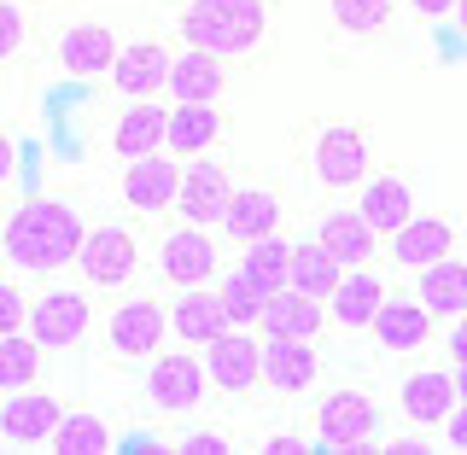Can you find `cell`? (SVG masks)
<instances>
[{
	"mask_svg": "<svg viewBox=\"0 0 467 455\" xmlns=\"http://www.w3.org/2000/svg\"><path fill=\"white\" fill-rule=\"evenodd\" d=\"M82 233H88L82 216L70 211L65 199H29V204L12 211L0 245H6L12 269H24V274H58V269H70V263H77Z\"/></svg>",
	"mask_w": 467,
	"mask_h": 455,
	"instance_id": "obj_1",
	"label": "cell"
},
{
	"mask_svg": "<svg viewBox=\"0 0 467 455\" xmlns=\"http://www.w3.org/2000/svg\"><path fill=\"white\" fill-rule=\"evenodd\" d=\"M187 47H204V53H223V58H240L252 53L269 29V12L263 0H187L182 18H175Z\"/></svg>",
	"mask_w": 467,
	"mask_h": 455,
	"instance_id": "obj_2",
	"label": "cell"
},
{
	"mask_svg": "<svg viewBox=\"0 0 467 455\" xmlns=\"http://www.w3.org/2000/svg\"><path fill=\"white\" fill-rule=\"evenodd\" d=\"M310 427H316V438H310L316 450H379L386 415H379V403L368 398V391L339 386V391H327V398H316Z\"/></svg>",
	"mask_w": 467,
	"mask_h": 455,
	"instance_id": "obj_3",
	"label": "cell"
},
{
	"mask_svg": "<svg viewBox=\"0 0 467 455\" xmlns=\"http://www.w3.org/2000/svg\"><path fill=\"white\" fill-rule=\"evenodd\" d=\"M106 327V350L117 362H152L158 350L170 345V304L158 292H140V298H123L117 310L99 321Z\"/></svg>",
	"mask_w": 467,
	"mask_h": 455,
	"instance_id": "obj_4",
	"label": "cell"
},
{
	"mask_svg": "<svg viewBox=\"0 0 467 455\" xmlns=\"http://www.w3.org/2000/svg\"><path fill=\"white\" fill-rule=\"evenodd\" d=\"M211 398V374H204V357L193 345H175V350H158L146 362V403L158 415H193V408Z\"/></svg>",
	"mask_w": 467,
	"mask_h": 455,
	"instance_id": "obj_5",
	"label": "cell"
},
{
	"mask_svg": "<svg viewBox=\"0 0 467 455\" xmlns=\"http://www.w3.org/2000/svg\"><path fill=\"white\" fill-rule=\"evenodd\" d=\"M70 269H77L82 286H94V292H123L140 274V240H135V228H123V222L88 228L82 233V252H77Z\"/></svg>",
	"mask_w": 467,
	"mask_h": 455,
	"instance_id": "obj_6",
	"label": "cell"
},
{
	"mask_svg": "<svg viewBox=\"0 0 467 455\" xmlns=\"http://www.w3.org/2000/svg\"><path fill=\"white\" fill-rule=\"evenodd\" d=\"M462 240H467V228L456 222V216H444V211H415L398 233H386V263L391 269H403V274H420L427 263L438 257H456L462 252Z\"/></svg>",
	"mask_w": 467,
	"mask_h": 455,
	"instance_id": "obj_7",
	"label": "cell"
},
{
	"mask_svg": "<svg viewBox=\"0 0 467 455\" xmlns=\"http://www.w3.org/2000/svg\"><path fill=\"white\" fill-rule=\"evenodd\" d=\"M368 135L357 123H321L310 135V175L316 187L327 193H345V187H362L368 181Z\"/></svg>",
	"mask_w": 467,
	"mask_h": 455,
	"instance_id": "obj_8",
	"label": "cell"
},
{
	"mask_svg": "<svg viewBox=\"0 0 467 455\" xmlns=\"http://www.w3.org/2000/svg\"><path fill=\"white\" fill-rule=\"evenodd\" d=\"M29 339H36L41 350H77L88 333H94V298L77 286H53L41 292L36 304H29Z\"/></svg>",
	"mask_w": 467,
	"mask_h": 455,
	"instance_id": "obj_9",
	"label": "cell"
},
{
	"mask_svg": "<svg viewBox=\"0 0 467 455\" xmlns=\"http://www.w3.org/2000/svg\"><path fill=\"white\" fill-rule=\"evenodd\" d=\"M158 274L164 286H211L223 274V245L211 240V228L199 222H175L164 240H158Z\"/></svg>",
	"mask_w": 467,
	"mask_h": 455,
	"instance_id": "obj_10",
	"label": "cell"
},
{
	"mask_svg": "<svg viewBox=\"0 0 467 455\" xmlns=\"http://www.w3.org/2000/svg\"><path fill=\"white\" fill-rule=\"evenodd\" d=\"M199 357H204V374H211V391H223V398H252L263 386V333L228 327Z\"/></svg>",
	"mask_w": 467,
	"mask_h": 455,
	"instance_id": "obj_11",
	"label": "cell"
},
{
	"mask_svg": "<svg viewBox=\"0 0 467 455\" xmlns=\"http://www.w3.org/2000/svg\"><path fill=\"white\" fill-rule=\"evenodd\" d=\"M368 333H374V345L386 350V357H427L438 345V315L415 298V292H403V298L386 292V304L374 310Z\"/></svg>",
	"mask_w": 467,
	"mask_h": 455,
	"instance_id": "obj_12",
	"label": "cell"
},
{
	"mask_svg": "<svg viewBox=\"0 0 467 455\" xmlns=\"http://www.w3.org/2000/svg\"><path fill=\"white\" fill-rule=\"evenodd\" d=\"M456 403H462V391H456V368L450 362H420V368H409L398 379V415L420 432H438Z\"/></svg>",
	"mask_w": 467,
	"mask_h": 455,
	"instance_id": "obj_13",
	"label": "cell"
},
{
	"mask_svg": "<svg viewBox=\"0 0 467 455\" xmlns=\"http://www.w3.org/2000/svg\"><path fill=\"white\" fill-rule=\"evenodd\" d=\"M228 199H234L228 164H216L211 152L187 158L182 164V193H175V216H182V222H199V228H223Z\"/></svg>",
	"mask_w": 467,
	"mask_h": 455,
	"instance_id": "obj_14",
	"label": "cell"
},
{
	"mask_svg": "<svg viewBox=\"0 0 467 455\" xmlns=\"http://www.w3.org/2000/svg\"><path fill=\"white\" fill-rule=\"evenodd\" d=\"M117 193L135 216H164L175 211V193H182V158L175 152H146L135 164H123V181Z\"/></svg>",
	"mask_w": 467,
	"mask_h": 455,
	"instance_id": "obj_15",
	"label": "cell"
},
{
	"mask_svg": "<svg viewBox=\"0 0 467 455\" xmlns=\"http://www.w3.org/2000/svg\"><path fill=\"white\" fill-rule=\"evenodd\" d=\"M223 135H228V117L216 111V99H175L170 123H164V152H175L187 164V158L216 152Z\"/></svg>",
	"mask_w": 467,
	"mask_h": 455,
	"instance_id": "obj_16",
	"label": "cell"
},
{
	"mask_svg": "<svg viewBox=\"0 0 467 455\" xmlns=\"http://www.w3.org/2000/svg\"><path fill=\"white\" fill-rule=\"evenodd\" d=\"M316 379H321L316 339H263V386L275 398H304Z\"/></svg>",
	"mask_w": 467,
	"mask_h": 455,
	"instance_id": "obj_17",
	"label": "cell"
},
{
	"mask_svg": "<svg viewBox=\"0 0 467 455\" xmlns=\"http://www.w3.org/2000/svg\"><path fill=\"white\" fill-rule=\"evenodd\" d=\"M286 222V211H281V193L275 187H263V181H234V199H228V211H223V240L234 245H252L263 240V233H281Z\"/></svg>",
	"mask_w": 467,
	"mask_h": 455,
	"instance_id": "obj_18",
	"label": "cell"
},
{
	"mask_svg": "<svg viewBox=\"0 0 467 455\" xmlns=\"http://www.w3.org/2000/svg\"><path fill=\"white\" fill-rule=\"evenodd\" d=\"M164 77H170V47L164 41H135L111 58L106 82L117 99H158L164 94Z\"/></svg>",
	"mask_w": 467,
	"mask_h": 455,
	"instance_id": "obj_19",
	"label": "cell"
},
{
	"mask_svg": "<svg viewBox=\"0 0 467 455\" xmlns=\"http://www.w3.org/2000/svg\"><path fill=\"white\" fill-rule=\"evenodd\" d=\"M321 327H327V304L298 292V286H275L263 315H257L263 339H321Z\"/></svg>",
	"mask_w": 467,
	"mask_h": 455,
	"instance_id": "obj_20",
	"label": "cell"
},
{
	"mask_svg": "<svg viewBox=\"0 0 467 455\" xmlns=\"http://www.w3.org/2000/svg\"><path fill=\"white\" fill-rule=\"evenodd\" d=\"M228 327H234V321L223 310V298H216V286H182L170 298V339L175 345L204 350L216 333H228Z\"/></svg>",
	"mask_w": 467,
	"mask_h": 455,
	"instance_id": "obj_21",
	"label": "cell"
},
{
	"mask_svg": "<svg viewBox=\"0 0 467 455\" xmlns=\"http://www.w3.org/2000/svg\"><path fill=\"white\" fill-rule=\"evenodd\" d=\"M117 53H123V41H117L106 24H70L65 36H58V70H65L70 82H99Z\"/></svg>",
	"mask_w": 467,
	"mask_h": 455,
	"instance_id": "obj_22",
	"label": "cell"
},
{
	"mask_svg": "<svg viewBox=\"0 0 467 455\" xmlns=\"http://www.w3.org/2000/svg\"><path fill=\"white\" fill-rule=\"evenodd\" d=\"M58 420H65V403L47 398V391H36V386L12 391V398L0 403V432H6V444H53Z\"/></svg>",
	"mask_w": 467,
	"mask_h": 455,
	"instance_id": "obj_23",
	"label": "cell"
},
{
	"mask_svg": "<svg viewBox=\"0 0 467 455\" xmlns=\"http://www.w3.org/2000/svg\"><path fill=\"white\" fill-rule=\"evenodd\" d=\"M379 304H386V274H379L374 263H362V269H345V281L333 286L327 321L345 327V333H368V321H374Z\"/></svg>",
	"mask_w": 467,
	"mask_h": 455,
	"instance_id": "obj_24",
	"label": "cell"
},
{
	"mask_svg": "<svg viewBox=\"0 0 467 455\" xmlns=\"http://www.w3.org/2000/svg\"><path fill=\"white\" fill-rule=\"evenodd\" d=\"M164 123H170V106H158V99H129L111 123V140H106L111 158L135 164L146 152H164Z\"/></svg>",
	"mask_w": 467,
	"mask_h": 455,
	"instance_id": "obj_25",
	"label": "cell"
},
{
	"mask_svg": "<svg viewBox=\"0 0 467 455\" xmlns=\"http://www.w3.org/2000/svg\"><path fill=\"white\" fill-rule=\"evenodd\" d=\"M316 240L327 245V252L339 257L345 269H362V263H374V257H379V245H386V240L374 233V222L357 211V204H339V211L321 216V222H316Z\"/></svg>",
	"mask_w": 467,
	"mask_h": 455,
	"instance_id": "obj_26",
	"label": "cell"
},
{
	"mask_svg": "<svg viewBox=\"0 0 467 455\" xmlns=\"http://www.w3.org/2000/svg\"><path fill=\"white\" fill-rule=\"evenodd\" d=\"M223 88H228V58L223 53H204V47L170 53V77H164L170 99H223Z\"/></svg>",
	"mask_w": 467,
	"mask_h": 455,
	"instance_id": "obj_27",
	"label": "cell"
},
{
	"mask_svg": "<svg viewBox=\"0 0 467 455\" xmlns=\"http://www.w3.org/2000/svg\"><path fill=\"white\" fill-rule=\"evenodd\" d=\"M357 211L374 222V233L386 240V233H398L409 216H415V187L403 181L398 170H386V175H368V181L357 187Z\"/></svg>",
	"mask_w": 467,
	"mask_h": 455,
	"instance_id": "obj_28",
	"label": "cell"
},
{
	"mask_svg": "<svg viewBox=\"0 0 467 455\" xmlns=\"http://www.w3.org/2000/svg\"><path fill=\"white\" fill-rule=\"evenodd\" d=\"M415 298L427 304L438 321H456V315L467 310V257L456 252V257L427 263V269L415 274Z\"/></svg>",
	"mask_w": 467,
	"mask_h": 455,
	"instance_id": "obj_29",
	"label": "cell"
},
{
	"mask_svg": "<svg viewBox=\"0 0 467 455\" xmlns=\"http://www.w3.org/2000/svg\"><path fill=\"white\" fill-rule=\"evenodd\" d=\"M345 281V263L327 252L321 240H298L292 245V263H286V286H298V292H310V298L327 304L333 298V286Z\"/></svg>",
	"mask_w": 467,
	"mask_h": 455,
	"instance_id": "obj_30",
	"label": "cell"
},
{
	"mask_svg": "<svg viewBox=\"0 0 467 455\" xmlns=\"http://www.w3.org/2000/svg\"><path fill=\"white\" fill-rule=\"evenodd\" d=\"M398 6H403V0H327V18L350 41H374V36H386V29H391Z\"/></svg>",
	"mask_w": 467,
	"mask_h": 455,
	"instance_id": "obj_31",
	"label": "cell"
},
{
	"mask_svg": "<svg viewBox=\"0 0 467 455\" xmlns=\"http://www.w3.org/2000/svg\"><path fill=\"white\" fill-rule=\"evenodd\" d=\"M41 379V345L24 333H0V391H24Z\"/></svg>",
	"mask_w": 467,
	"mask_h": 455,
	"instance_id": "obj_32",
	"label": "cell"
},
{
	"mask_svg": "<svg viewBox=\"0 0 467 455\" xmlns=\"http://www.w3.org/2000/svg\"><path fill=\"white\" fill-rule=\"evenodd\" d=\"M111 444H117L111 427L99 415H88V408H82V415H70V408H65V420H58V432H53V450L58 455H106Z\"/></svg>",
	"mask_w": 467,
	"mask_h": 455,
	"instance_id": "obj_33",
	"label": "cell"
},
{
	"mask_svg": "<svg viewBox=\"0 0 467 455\" xmlns=\"http://www.w3.org/2000/svg\"><path fill=\"white\" fill-rule=\"evenodd\" d=\"M286 263H292V240H281V233H263V240L252 245H240V269L252 274V281L263 286H286Z\"/></svg>",
	"mask_w": 467,
	"mask_h": 455,
	"instance_id": "obj_34",
	"label": "cell"
},
{
	"mask_svg": "<svg viewBox=\"0 0 467 455\" xmlns=\"http://www.w3.org/2000/svg\"><path fill=\"white\" fill-rule=\"evenodd\" d=\"M216 298H223V310H228V321H234V327H257L263 304H269V286H263V281H252L245 269H234V274H223Z\"/></svg>",
	"mask_w": 467,
	"mask_h": 455,
	"instance_id": "obj_35",
	"label": "cell"
},
{
	"mask_svg": "<svg viewBox=\"0 0 467 455\" xmlns=\"http://www.w3.org/2000/svg\"><path fill=\"white\" fill-rule=\"evenodd\" d=\"M24 36H29L24 6L18 0H0V65H12V58L24 53Z\"/></svg>",
	"mask_w": 467,
	"mask_h": 455,
	"instance_id": "obj_36",
	"label": "cell"
},
{
	"mask_svg": "<svg viewBox=\"0 0 467 455\" xmlns=\"http://www.w3.org/2000/svg\"><path fill=\"white\" fill-rule=\"evenodd\" d=\"M24 321H29V298H24V286L0 281V333H24Z\"/></svg>",
	"mask_w": 467,
	"mask_h": 455,
	"instance_id": "obj_37",
	"label": "cell"
},
{
	"mask_svg": "<svg viewBox=\"0 0 467 455\" xmlns=\"http://www.w3.org/2000/svg\"><path fill=\"white\" fill-rule=\"evenodd\" d=\"M432 444H438V450H456V455H467V403H456V408L444 415V427L432 432Z\"/></svg>",
	"mask_w": 467,
	"mask_h": 455,
	"instance_id": "obj_38",
	"label": "cell"
},
{
	"mask_svg": "<svg viewBox=\"0 0 467 455\" xmlns=\"http://www.w3.org/2000/svg\"><path fill=\"white\" fill-rule=\"evenodd\" d=\"M438 345H444V362H450V368H467V310L450 321V333H438Z\"/></svg>",
	"mask_w": 467,
	"mask_h": 455,
	"instance_id": "obj_39",
	"label": "cell"
},
{
	"mask_svg": "<svg viewBox=\"0 0 467 455\" xmlns=\"http://www.w3.org/2000/svg\"><path fill=\"white\" fill-rule=\"evenodd\" d=\"M403 12H409V18H415L420 29H432V24H450L456 0H403Z\"/></svg>",
	"mask_w": 467,
	"mask_h": 455,
	"instance_id": "obj_40",
	"label": "cell"
},
{
	"mask_svg": "<svg viewBox=\"0 0 467 455\" xmlns=\"http://www.w3.org/2000/svg\"><path fill=\"white\" fill-rule=\"evenodd\" d=\"M175 450H187V455H228L234 444H228L223 432H187V438H182Z\"/></svg>",
	"mask_w": 467,
	"mask_h": 455,
	"instance_id": "obj_41",
	"label": "cell"
},
{
	"mask_svg": "<svg viewBox=\"0 0 467 455\" xmlns=\"http://www.w3.org/2000/svg\"><path fill=\"white\" fill-rule=\"evenodd\" d=\"M12 170H18V146H12V135L0 129V187L12 181Z\"/></svg>",
	"mask_w": 467,
	"mask_h": 455,
	"instance_id": "obj_42",
	"label": "cell"
},
{
	"mask_svg": "<svg viewBox=\"0 0 467 455\" xmlns=\"http://www.w3.org/2000/svg\"><path fill=\"white\" fill-rule=\"evenodd\" d=\"M263 450H269V455H292V450H304V438L298 432H275V438H263Z\"/></svg>",
	"mask_w": 467,
	"mask_h": 455,
	"instance_id": "obj_43",
	"label": "cell"
},
{
	"mask_svg": "<svg viewBox=\"0 0 467 455\" xmlns=\"http://www.w3.org/2000/svg\"><path fill=\"white\" fill-rule=\"evenodd\" d=\"M450 24H456V36L467 41V0H456V12H450Z\"/></svg>",
	"mask_w": 467,
	"mask_h": 455,
	"instance_id": "obj_44",
	"label": "cell"
},
{
	"mask_svg": "<svg viewBox=\"0 0 467 455\" xmlns=\"http://www.w3.org/2000/svg\"><path fill=\"white\" fill-rule=\"evenodd\" d=\"M456 391H462V403H467V368H456Z\"/></svg>",
	"mask_w": 467,
	"mask_h": 455,
	"instance_id": "obj_45",
	"label": "cell"
}]
</instances>
